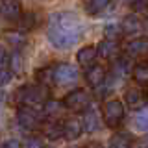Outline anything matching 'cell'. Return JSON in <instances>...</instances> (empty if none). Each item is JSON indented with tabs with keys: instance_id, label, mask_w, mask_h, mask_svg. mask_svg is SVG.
<instances>
[{
	"instance_id": "6da1fadb",
	"label": "cell",
	"mask_w": 148,
	"mask_h": 148,
	"mask_svg": "<svg viewBox=\"0 0 148 148\" xmlns=\"http://www.w3.org/2000/svg\"><path fill=\"white\" fill-rule=\"evenodd\" d=\"M83 34L82 21L76 17V13L59 11L52 13L48 18V39L56 48L67 50L80 43Z\"/></svg>"
},
{
	"instance_id": "7a4b0ae2",
	"label": "cell",
	"mask_w": 148,
	"mask_h": 148,
	"mask_svg": "<svg viewBox=\"0 0 148 148\" xmlns=\"http://www.w3.org/2000/svg\"><path fill=\"white\" fill-rule=\"evenodd\" d=\"M50 100V91L46 85H22L21 89L15 92V102L21 106H39L46 104Z\"/></svg>"
},
{
	"instance_id": "3957f363",
	"label": "cell",
	"mask_w": 148,
	"mask_h": 148,
	"mask_svg": "<svg viewBox=\"0 0 148 148\" xmlns=\"http://www.w3.org/2000/svg\"><path fill=\"white\" fill-rule=\"evenodd\" d=\"M17 122L26 132H34L41 126V115L30 106H21L17 109Z\"/></svg>"
},
{
	"instance_id": "277c9868",
	"label": "cell",
	"mask_w": 148,
	"mask_h": 148,
	"mask_svg": "<svg viewBox=\"0 0 148 148\" xmlns=\"http://www.w3.org/2000/svg\"><path fill=\"white\" fill-rule=\"evenodd\" d=\"M124 119V106L120 100H108L104 106V122L109 128H117Z\"/></svg>"
},
{
	"instance_id": "5b68a950",
	"label": "cell",
	"mask_w": 148,
	"mask_h": 148,
	"mask_svg": "<svg viewBox=\"0 0 148 148\" xmlns=\"http://www.w3.org/2000/svg\"><path fill=\"white\" fill-rule=\"evenodd\" d=\"M89 102H91V98L87 95V91L74 89L63 98V106L72 111H85V109H89Z\"/></svg>"
},
{
	"instance_id": "8992f818",
	"label": "cell",
	"mask_w": 148,
	"mask_h": 148,
	"mask_svg": "<svg viewBox=\"0 0 148 148\" xmlns=\"http://www.w3.org/2000/svg\"><path fill=\"white\" fill-rule=\"evenodd\" d=\"M78 80V69L71 63L54 65V83L56 85H71Z\"/></svg>"
},
{
	"instance_id": "52a82bcc",
	"label": "cell",
	"mask_w": 148,
	"mask_h": 148,
	"mask_svg": "<svg viewBox=\"0 0 148 148\" xmlns=\"http://www.w3.org/2000/svg\"><path fill=\"white\" fill-rule=\"evenodd\" d=\"M85 80L89 83L91 87H95V89H98L100 85H104L106 82H108V74H106V69L102 67V65H92L85 71Z\"/></svg>"
},
{
	"instance_id": "ba28073f",
	"label": "cell",
	"mask_w": 148,
	"mask_h": 148,
	"mask_svg": "<svg viewBox=\"0 0 148 148\" xmlns=\"http://www.w3.org/2000/svg\"><path fill=\"white\" fill-rule=\"evenodd\" d=\"M124 98H126V104L130 106V108L133 109H143L146 108V95L145 91L141 89V87H130V89L126 91V95H124Z\"/></svg>"
},
{
	"instance_id": "9c48e42d",
	"label": "cell",
	"mask_w": 148,
	"mask_h": 148,
	"mask_svg": "<svg viewBox=\"0 0 148 148\" xmlns=\"http://www.w3.org/2000/svg\"><path fill=\"white\" fill-rule=\"evenodd\" d=\"M0 11H2L4 18L13 21V22H18V21H21V17H22V9H21L18 0H2Z\"/></svg>"
},
{
	"instance_id": "30bf717a",
	"label": "cell",
	"mask_w": 148,
	"mask_h": 148,
	"mask_svg": "<svg viewBox=\"0 0 148 148\" xmlns=\"http://www.w3.org/2000/svg\"><path fill=\"white\" fill-rule=\"evenodd\" d=\"M82 124H83V132L92 133L100 128V115L95 108H89L83 111V117H82Z\"/></svg>"
},
{
	"instance_id": "8fae6325",
	"label": "cell",
	"mask_w": 148,
	"mask_h": 148,
	"mask_svg": "<svg viewBox=\"0 0 148 148\" xmlns=\"http://www.w3.org/2000/svg\"><path fill=\"white\" fill-rule=\"evenodd\" d=\"M96 58H98V48H96V46H83V48H80L78 54H76L78 63H80L82 67H85V69L92 67Z\"/></svg>"
},
{
	"instance_id": "7c38bea8",
	"label": "cell",
	"mask_w": 148,
	"mask_h": 148,
	"mask_svg": "<svg viewBox=\"0 0 148 148\" xmlns=\"http://www.w3.org/2000/svg\"><path fill=\"white\" fill-rule=\"evenodd\" d=\"M120 26H122V32L126 35H135V34L145 32V21H141L137 15H128Z\"/></svg>"
},
{
	"instance_id": "4fadbf2b",
	"label": "cell",
	"mask_w": 148,
	"mask_h": 148,
	"mask_svg": "<svg viewBox=\"0 0 148 148\" xmlns=\"http://www.w3.org/2000/svg\"><path fill=\"white\" fill-rule=\"evenodd\" d=\"M45 137H48L50 141H58V139L65 137V122H58V120H48L43 126Z\"/></svg>"
},
{
	"instance_id": "5bb4252c",
	"label": "cell",
	"mask_w": 148,
	"mask_h": 148,
	"mask_svg": "<svg viewBox=\"0 0 148 148\" xmlns=\"http://www.w3.org/2000/svg\"><path fill=\"white\" fill-rule=\"evenodd\" d=\"M128 56H143L148 52V41L145 37H137V39H132L128 41L126 46H124Z\"/></svg>"
},
{
	"instance_id": "9a60e30c",
	"label": "cell",
	"mask_w": 148,
	"mask_h": 148,
	"mask_svg": "<svg viewBox=\"0 0 148 148\" xmlns=\"http://www.w3.org/2000/svg\"><path fill=\"white\" fill-rule=\"evenodd\" d=\"M83 133V124L78 119H67L65 120V139L69 141H76Z\"/></svg>"
},
{
	"instance_id": "2e32d148",
	"label": "cell",
	"mask_w": 148,
	"mask_h": 148,
	"mask_svg": "<svg viewBox=\"0 0 148 148\" xmlns=\"http://www.w3.org/2000/svg\"><path fill=\"white\" fill-rule=\"evenodd\" d=\"M98 56L102 59H113L115 56L119 54V45L117 41H109V39H104L98 43Z\"/></svg>"
},
{
	"instance_id": "e0dca14e",
	"label": "cell",
	"mask_w": 148,
	"mask_h": 148,
	"mask_svg": "<svg viewBox=\"0 0 148 148\" xmlns=\"http://www.w3.org/2000/svg\"><path fill=\"white\" fill-rule=\"evenodd\" d=\"M109 145H111V148H132L133 137L126 132H119L109 139Z\"/></svg>"
},
{
	"instance_id": "ac0fdd59",
	"label": "cell",
	"mask_w": 148,
	"mask_h": 148,
	"mask_svg": "<svg viewBox=\"0 0 148 148\" xmlns=\"http://www.w3.org/2000/svg\"><path fill=\"white\" fill-rule=\"evenodd\" d=\"M133 80L137 83H148V61H139L133 67Z\"/></svg>"
},
{
	"instance_id": "d6986e66",
	"label": "cell",
	"mask_w": 148,
	"mask_h": 148,
	"mask_svg": "<svg viewBox=\"0 0 148 148\" xmlns=\"http://www.w3.org/2000/svg\"><path fill=\"white\" fill-rule=\"evenodd\" d=\"M17 24H18V32L26 34V32L34 30V26H35V15H34L32 11H28V13H22L21 21H18Z\"/></svg>"
},
{
	"instance_id": "ffe728a7",
	"label": "cell",
	"mask_w": 148,
	"mask_h": 148,
	"mask_svg": "<svg viewBox=\"0 0 148 148\" xmlns=\"http://www.w3.org/2000/svg\"><path fill=\"white\" fill-rule=\"evenodd\" d=\"M111 0H87L85 4V9L89 15H98L100 11H104L106 8H108V4Z\"/></svg>"
},
{
	"instance_id": "44dd1931",
	"label": "cell",
	"mask_w": 148,
	"mask_h": 148,
	"mask_svg": "<svg viewBox=\"0 0 148 148\" xmlns=\"http://www.w3.org/2000/svg\"><path fill=\"white\" fill-rule=\"evenodd\" d=\"M37 80H39L41 85H52L54 83V67H45L37 71Z\"/></svg>"
},
{
	"instance_id": "7402d4cb",
	"label": "cell",
	"mask_w": 148,
	"mask_h": 148,
	"mask_svg": "<svg viewBox=\"0 0 148 148\" xmlns=\"http://www.w3.org/2000/svg\"><path fill=\"white\" fill-rule=\"evenodd\" d=\"M104 34H106V39H109V41H119L120 35H122L124 32H122V26H120V24L109 22V24H106Z\"/></svg>"
},
{
	"instance_id": "603a6c76",
	"label": "cell",
	"mask_w": 148,
	"mask_h": 148,
	"mask_svg": "<svg viewBox=\"0 0 148 148\" xmlns=\"http://www.w3.org/2000/svg\"><path fill=\"white\" fill-rule=\"evenodd\" d=\"M135 126L141 132H148V108H143L135 115Z\"/></svg>"
},
{
	"instance_id": "cb8c5ba5",
	"label": "cell",
	"mask_w": 148,
	"mask_h": 148,
	"mask_svg": "<svg viewBox=\"0 0 148 148\" xmlns=\"http://www.w3.org/2000/svg\"><path fill=\"white\" fill-rule=\"evenodd\" d=\"M6 39L15 46V48H21V46L26 43V37H24L22 32H9V34H6Z\"/></svg>"
},
{
	"instance_id": "d4e9b609",
	"label": "cell",
	"mask_w": 148,
	"mask_h": 148,
	"mask_svg": "<svg viewBox=\"0 0 148 148\" xmlns=\"http://www.w3.org/2000/svg\"><path fill=\"white\" fill-rule=\"evenodd\" d=\"M11 72H13V76L22 72V56H21L18 50H15V52L11 54Z\"/></svg>"
},
{
	"instance_id": "484cf974",
	"label": "cell",
	"mask_w": 148,
	"mask_h": 148,
	"mask_svg": "<svg viewBox=\"0 0 148 148\" xmlns=\"http://www.w3.org/2000/svg\"><path fill=\"white\" fill-rule=\"evenodd\" d=\"M59 108H61V104H59V102L48 100V102L43 106V115H45V117H54V115H58Z\"/></svg>"
},
{
	"instance_id": "4316f807",
	"label": "cell",
	"mask_w": 148,
	"mask_h": 148,
	"mask_svg": "<svg viewBox=\"0 0 148 148\" xmlns=\"http://www.w3.org/2000/svg\"><path fill=\"white\" fill-rule=\"evenodd\" d=\"M132 9L133 13H148V0H133Z\"/></svg>"
},
{
	"instance_id": "83f0119b",
	"label": "cell",
	"mask_w": 148,
	"mask_h": 148,
	"mask_svg": "<svg viewBox=\"0 0 148 148\" xmlns=\"http://www.w3.org/2000/svg\"><path fill=\"white\" fill-rule=\"evenodd\" d=\"M22 148H45L43 146V139L39 137H28L24 141V145H22Z\"/></svg>"
},
{
	"instance_id": "f1b7e54d",
	"label": "cell",
	"mask_w": 148,
	"mask_h": 148,
	"mask_svg": "<svg viewBox=\"0 0 148 148\" xmlns=\"http://www.w3.org/2000/svg\"><path fill=\"white\" fill-rule=\"evenodd\" d=\"M11 78H13V72L11 71H0V83H2V85H6Z\"/></svg>"
},
{
	"instance_id": "f546056e",
	"label": "cell",
	"mask_w": 148,
	"mask_h": 148,
	"mask_svg": "<svg viewBox=\"0 0 148 148\" xmlns=\"http://www.w3.org/2000/svg\"><path fill=\"white\" fill-rule=\"evenodd\" d=\"M2 148H22V146H21V143H18L17 139H8V141L2 145Z\"/></svg>"
},
{
	"instance_id": "4dcf8cb0",
	"label": "cell",
	"mask_w": 148,
	"mask_h": 148,
	"mask_svg": "<svg viewBox=\"0 0 148 148\" xmlns=\"http://www.w3.org/2000/svg\"><path fill=\"white\" fill-rule=\"evenodd\" d=\"M85 148H104V146H102L100 143H91V145H87Z\"/></svg>"
},
{
	"instance_id": "1f68e13d",
	"label": "cell",
	"mask_w": 148,
	"mask_h": 148,
	"mask_svg": "<svg viewBox=\"0 0 148 148\" xmlns=\"http://www.w3.org/2000/svg\"><path fill=\"white\" fill-rule=\"evenodd\" d=\"M141 148H148V137H145L141 141Z\"/></svg>"
}]
</instances>
